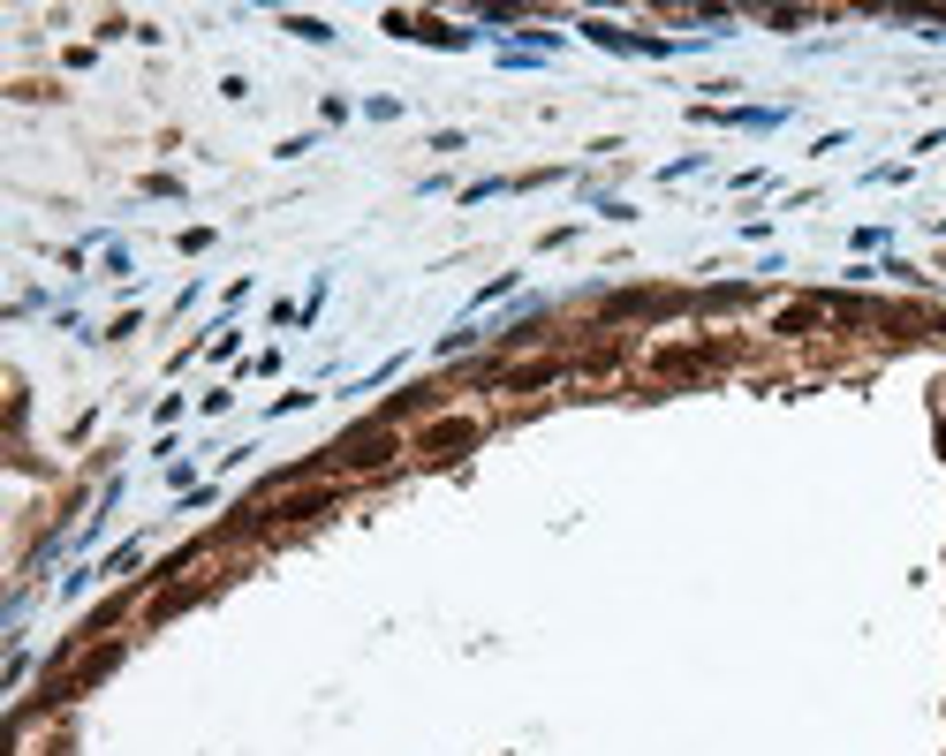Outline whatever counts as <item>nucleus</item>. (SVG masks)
I'll return each instance as SVG.
<instances>
[{"instance_id":"2","label":"nucleus","mask_w":946,"mask_h":756,"mask_svg":"<svg viewBox=\"0 0 946 756\" xmlns=\"http://www.w3.org/2000/svg\"><path fill=\"white\" fill-rule=\"evenodd\" d=\"M470 439H477V424H439V432L424 439V454L439 462V447H470Z\"/></svg>"},{"instance_id":"1","label":"nucleus","mask_w":946,"mask_h":756,"mask_svg":"<svg viewBox=\"0 0 946 756\" xmlns=\"http://www.w3.org/2000/svg\"><path fill=\"white\" fill-rule=\"evenodd\" d=\"M386 462H394V432L386 424H363V432H348L333 447V470H386Z\"/></svg>"}]
</instances>
